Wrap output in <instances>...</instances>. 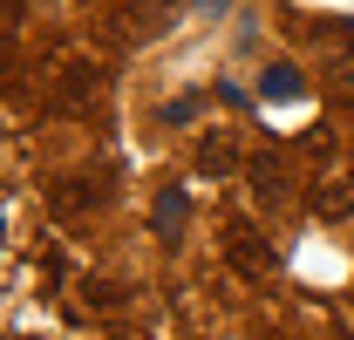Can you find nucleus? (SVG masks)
I'll return each instance as SVG.
<instances>
[{
    "mask_svg": "<svg viewBox=\"0 0 354 340\" xmlns=\"http://www.w3.org/2000/svg\"><path fill=\"white\" fill-rule=\"evenodd\" d=\"M191 116H198V95H171L164 102V123H191Z\"/></svg>",
    "mask_w": 354,
    "mask_h": 340,
    "instance_id": "11",
    "label": "nucleus"
},
{
    "mask_svg": "<svg viewBox=\"0 0 354 340\" xmlns=\"http://www.w3.org/2000/svg\"><path fill=\"white\" fill-rule=\"evenodd\" d=\"M198 7H225V0H198Z\"/></svg>",
    "mask_w": 354,
    "mask_h": 340,
    "instance_id": "13",
    "label": "nucleus"
},
{
    "mask_svg": "<svg viewBox=\"0 0 354 340\" xmlns=\"http://www.w3.org/2000/svg\"><path fill=\"white\" fill-rule=\"evenodd\" d=\"M320 82H327V95H341L354 109V48H334V55L320 62Z\"/></svg>",
    "mask_w": 354,
    "mask_h": 340,
    "instance_id": "7",
    "label": "nucleus"
},
{
    "mask_svg": "<svg viewBox=\"0 0 354 340\" xmlns=\"http://www.w3.org/2000/svg\"><path fill=\"white\" fill-rule=\"evenodd\" d=\"M245 177H252V198H259L266 211H279V205L293 198V177H286V164H279V157H259Z\"/></svg>",
    "mask_w": 354,
    "mask_h": 340,
    "instance_id": "5",
    "label": "nucleus"
},
{
    "mask_svg": "<svg viewBox=\"0 0 354 340\" xmlns=\"http://www.w3.org/2000/svg\"><path fill=\"white\" fill-rule=\"evenodd\" d=\"M225 258H232L239 279H272L279 272V245H266V232H252V225H232L225 232Z\"/></svg>",
    "mask_w": 354,
    "mask_h": 340,
    "instance_id": "2",
    "label": "nucleus"
},
{
    "mask_svg": "<svg viewBox=\"0 0 354 340\" xmlns=\"http://www.w3.org/2000/svg\"><path fill=\"white\" fill-rule=\"evenodd\" d=\"M259 88H266V102H300V95H307V75H300L293 62H272Z\"/></svg>",
    "mask_w": 354,
    "mask_h": 340,
    "instance_id": "8",
    "label": "nucleus"
},
{
    "mask_svg": "<svg viewBox=\"0 0 354 340\" xmlns=\"http://www.w3.org/2000/svg\"><path fill=\"white\" fill-rule=\"evenodd\" d=\"M150 225H157V238H164V245H177V238H184V225H191V198H184L177 184H164V191H157Z\"/></svg>",
    "mask_w": 354,
    "mask_h": 340,
    "instance_id": "6",
    "label": "nucleus"
},
{
    "mask_svg": "<svg viewBox=\"0 0 354 340\" xmlns=\"http://www.w3.org/2000/svg\"><path fill=\"white\" fill-rule=\"evenodd\" d=\"M82 293H88V306H95V313H116V306H130V293H123L116 279H88Z\"/></svg>",
    "mask_w": 354,
    "mask_h": 340,
    "instance_id": "10",
    "label": "nucleus"
},
{
    "mask_svg": "<svg viewBox=\"0 0 354 340\" xmlns=\"http://www.w3.org/2000/svg\"><path fill=\"white\" fill-rule=\"evenodd\" d=\"M198 170H212V177H225V170H239V150H232V136H225V129H212V136H198Z\"/></svg>",
    "mask_w": 354,
    "mask_h": 340,
    "instance_id": "9",
    "label": "nucleus"
},
{
    "mask_svg": "<svg viewBox=\"0 0 354 340\" xmlns=\"http://www.w3.org/2000/svg\"><path fill=\"white\" fill-rule=\"evenodd\" d=\"M102 198H109V184H95V177H48L41 184L48 218H88Z\"/></svg>",
    "mask_w": 354,
    "mask_h": 340,
    "instance_id": "3",
    "label": "nucleus"
},
{
    "mask_svg": "<svg viewBox=\"0 0 354 340\" xmlns=\"http://www.w3.org/2000/svg\"><path fill=\"white\" fill-rule=\"evenodd\" d=\"M307 205H313V218H354V170H341V177H320L307 191Z\"/></svg>",
    "mask_w": 354,
    "mask_h": 340,
    "instance_id": "4",
    "label": "nucleus"
},
{
    "mask_svg": "<svg viewBox=\"0 0 354 340\" xmlns=\"http://www.w3.org/2000/svg\"><path fill=\"white\" fill-rule=\"evenodd\" d=\"M300 150H307V157H327V150H334V136H327V129H307V136H300Z\"/></svg>",
    "mask_w": 354,
    "mask_h": 340,
    "instance_id": "12",
    "label": "nucleus"
},
{
    "mask_svg": "<svg viewBox=\"0 0 354 340\" xmlns=\"http://www.w3.org/2000/svg\"><path fill=\"white\" fill-rule=\"evenodd\" d=\"M102 102H109V75L95 62H62L48 75V109L55 116H102Z\"/></svg>",
    "mask_w": 354,
    "mask_h": 340,
    "instance_id": "1",
    "label": "nucleus"
}]
</instances>
